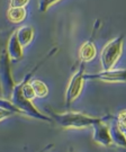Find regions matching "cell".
I'll list each match as a JSON object with an SVG mask.
<instances>
[{"mask_svg":"<svg viewBox=\"0 0 126 152\" xmlns=\"http://www.w3.org/2000/svg\"><path fill=\"white\" fill-rule=\"evenodd\" d=\"M0 97L4 98V88H2V83H1V79H0Z\"/></svg>","mask_w":126,"mask_h":152,"instance_id":"18","label":"cell"},{"mask_svg":"<svg viewBox=\"0 0 126 152\" xmlns=\"http://www.w3.org/2000/svg\"><path fill=\"white\" fill-rule=\"evenodd\" d=\"M124 149H125V152H126V148H124Z\"/></svg>","mask_w":126,"mask_h":152,"instance_id":"19","label":"cell"},{"mask_svg":"<svg viewBox=\"0 0 126 152\" xmlns=\"http://www.w3.org/2000/svg\"><path fill=\"white\" fill-rule=\"evenodd\" d=\"M109 133H110V137H111V141H113L114 144H116L117 147L126 148V136L122 132L119 126L117 125L115 117L111 118V124L109 126Z\"/></svg>","mask_w":126,"mask_h":152,"instance_id":"9","label":"cell"},{"mask_svg":"<svg viewBox=\"0 0 126 152\" xmlns=\"http://www.w3.org/2000/svg\"><path fill=\"white\" fill-rule=\"evenodd\" d=\"M124 48V35L110 39L108 43L105 44L100 52V62L104 70L113 69L117 61L121 59Z\"/></svg>","mask_w":126,"mask_h":152,"instance_id":"3","label":"cell"},{"mask_svg":"<svg viewBox=\"0 0 126 152\" xmlns=\"http://www.w3.org/2000/svg\"><path fill=\"white\" fill-rule=\"evenodd\" d=\"M14 115H16L15 112L9 110V109H6L4 107H0V122H2L4 120H7L8 117L14 116Z\"/></svg>","mask_w":126,"mask_h":152,"instance_id":"17","label":"cell"},{"mask_svg":"<svg viewBox=\"0 0 126 152\" xmlns=\"http://www.w3.org/2000/svg\"><path fill=\"white\" fill-rule=\"evenodd\" d=\"M111 117L108 116L106 120H103L100 122H97L91 126L93 131V135L92 139L93 141L98 144H101L104 147H110L113 144L111 141V137H110L109 133V126L106 124L107 121H109Z\"/></svg>","mask_w":126,"mask_h":152,"instance_id":"6","label":"cell"},{"mask_svg":"<svg viewBox=\"0 0 126 152\" xmlns=\"http://www.w3.org/2000/svg\"><path fill=\"white\" fill-rule=\"evenodd\" d=\"M84 68H86V63L80 62L78 70L74 72V75L71 77L70 81L68 83L66 96H64V103H66V108H69L82 92L83 86H84V82H86V80H84V73H86Z\"/></svg>","mask_w":126,"mask_h":152,"instance_id":"4","label":"cell"},{"mask_svg":"<svg viewBox=\"0 0 126 152\" xmlns=\"http://www.w3.org/2000/svg\"><path fill=\"white\" fill-rule=\"evenodd\" d=\"M0 107H4L6 109H9V110H12L15 112L16 114H23L19 109L17 108L14 104L11 103L9 99H6V98H1L0 97Z\"/></svg>","mask_w":126,"mask_h":152,"instance_id":"14","label":"cell"},{"mask_svg":"<svg viewBox=\"0 0 126 152\" xmlns=\"http://www.w3.org/2000/svg\"><path fill=\"white\" fill-rule=\"evenodd\" d=\"M17 38L19 41V43L23 48H26L29 44L33 42L34 37H35V31L32 26H22L16 31Z\"/></svg>","mask_w":126,"mask_h":152,"instance_id":"10","label":"cell"},{"mask_svg":"<svg viewBox=\"0 0 126 152\" xmlns=\"http://www.w3.org/2000/svg\"><path fill=\"white\" fill-rule=\"evenodd\" d=\"M8 20L12 24H20L27 17V10L26 8H9L7 12Z\"/></svg>","mask_w":126,"mask_h":152,"instance_id":"11","label":"cell"},{"mask_svg":"<svg viewBox=\"0 0 126 152\" xmlns=\"http://www.w3.org/2000/svg\"><path fill=\"white\" fill-rule=\"evenodd\" d=\"M96 56H97V48H96V44L93 43L92 38H90L80 46L79 59L83 63H88V62H91Z\"/></svg>","mask_w":126,"mask_h":152,"instance_id":"8","label":"cell"},{"mask_svg":"<svg viewBox=\"0 0 126 152\" xmlns=\"http://www.w3.org/2000/svg\"><path fill=\"white\" fill-rule=\"evenodd\" d=\"M7 52H8L10 61H14V62L20 61L23 59V56H24V48L20 45L18 38H17L16 32H14L8 37V41H7Z\"/></svg>","mask_w":126,"mask_h":152,"instance_id":"7","label":"cell"},{"mask_svg":"<svg viewBox=\"0 0 126 152\" xmlns=\"http://www.w3.org/2000/svg\"><path fill=\"white\" fill-rule=\"evenodd\" d=\"M9 100L22 112L23 115H27V116L32 117V118L43 121V122H49V123L53 122V120L50 116L43 114L41 110H39L32 100L26 99L23 96L22 91H20V87H19L18 83H16L14 89H12V92H11Z\"/></svg>","mask_w":126,"mask_h":152,"instance_id":"2","label":"cell"},{"mask_svg":"<svg viewBox=\"0 0 126 152\" xmlns=\"http://www.w3.org/2000/svg\"><path fill=\"white\" fill-rule=\"evenodd\" d=\"M59 1L60 0H39V10L41 12H45L49 10L50 7H52Z\"/></svg>","mask_w":126,"mask_h":152,"instance_id":"15","label":"cell"},{"mask_svg":"<svg viewBox=\"0 0 126 152\" xmlns=\"http://www.w3.org/2000/svg\"><path fill=\"white\" fill-rule=\"evenodd\" d=\"M115 121L117 125L119 126V129L122 130V132L126 136V109H123L117 114V116L115 117Z\"/></svg>","mask_w":126,"mask_h":152,"instance_id":"13","label":"cell"},{"mask_svg":"<svg viewBox=\"0 0 126 152\" xmlns=\"http://www.w3.org/2000/svg\"><path fill=\"white\" fill-rule=\"evenodd\" d=\"M84 80L103 82H126V69H109L95 73H84Z\"/></svg>","mask_w":126,"mask_h":152,"instance_id":"5","label":"cell"},{"mask_svg":"<svg viewBox=\"0 0 126 152\" xmlns=\"http://www.w3.org/2000/svg\"><path fill=\"white\" fill-rule=\"evenodd\" d=\"M29 0H9V8H26Z\"/></svg>","mask_w":126,"mask_h":152,"instance_id":"16","label":"cell"},{"mask_svg":"<svg viewBox=\"0 0 126 152\" xmlns=\"http://www.w3.org/2000/svg\"><path fill=\"white\" fill-rule=\"evenodd\" d=\"M31 85L34 89V92H35V96L36 98H39V99H43V98L47 97L49 96V87L46 86V83L43 82L42 80H39V79H32L31 80Z\"/></svg>","mask_w":126,"mask_h":152,"instance_id":"12","label":"cell"},{"mask_svg":"<svg viewBox=\"0 0 126 152\" xmlns=\"http://www.w3.org/2000/svg\"><path fill=\"white\" fill-rule=\"evenodd\" d=\"M47 112L50 113V117L58 125H60L61 127H63V129H76V130L92 126L95 123L106 120L108 117V116L96 117V116H90V115L80 113V112L58 113V112H53L51 109H47Z\"/></svg>","mask_w":126,"mask_h":152,"instance_id":"1","label":"cell"}]
</instances>
